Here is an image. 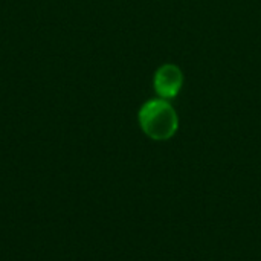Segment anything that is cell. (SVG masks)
<instances>
[{
    "label": "cell",
    "instance_id": "1",
    "mask_svg": "<svg viewBox=\"0 0 261 261\" xmlns=\"http://www.w3.org/2000/svg\"><path fill=\"white\" fill-rule=\"evenodd\" d=\"M138 122L142 133L151 141H168L179 132V115L173 104L162 98L144 102L138 112Z\"/></svg>",
    "mask_w": 261,
    "mask_h": 261
},
{
    "label": "cell",
    "instance_id": "2",
    "mask_svg": "<svg viewBox=\"0 0 261 261\" xmlns=\"http://www.w3.org/2000/svg\"><path fill=\"white\" fill-rule=\"evenodd\" d=\"M184 72L177 64L165 63L158 67L153 76V89L158 98L171 101L174 99L184 87Z\"/></svg>",
    "mask_w": 261,
    "mask_h": 261
}]
</instances>
